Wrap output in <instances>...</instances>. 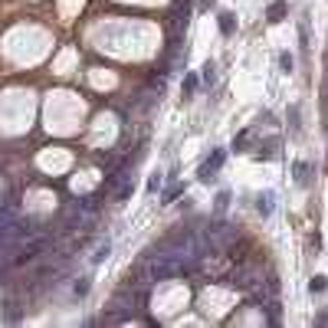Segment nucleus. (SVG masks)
<instances>
[{"instance_id": "f257e3e1", "label": "nucleus", "mask_w": 328, "mask_h": 328, "mask_svg": "<svg viewBox=\"0 0 328 328\" xmlns=\"http://www.w3.org/2000/svg\"><path fill=\"white\" fill-rule=\"evenodd\" d=\"M187 13H190V0H174V7H171V33H180V26L187 23Z\"/></svg>"}, {"instance_id": "f03ea898", "label": "nucleus", "mask_w": 328, "mask_h": 328, "mask_svg": "<svg viewBox=\"0 0 328 328\" xmlns=\"http://www.w3.org/2000/svg\"><path fill=\"white\" fill-rule=\"evenodd\" d=\"M220 164H223V151H213V158L200 167V180H210V177H213V171H217Z\"/></svg>"}, {"instance_id": "7ed1b4c3", "label": "nucleus", "mask_w": 328, "mask_h": 328, "mask_svg": "<svg viewBox=\"0 0 328 328\" xmlns=\"http://www.w3.org/2000/svg\"><path fill=\"white\" fill-rule=\"evenodd\" d=\"M266 16H269V23H279L282 16H286V3H282V0H276V3H269V10H266Z\"/></svg>"}, {"instance_id": "20e7f679", "label": "nucleus", "mask_w": 328, "mask_h": 328, "mask_svg": "<svg viewBox=\"0 0 328 328\" xmlns=\"http://www.w3.org/2000/svg\"><path fill=\"white\" fill-rule=\"evenodd\" d=\"M233 30H236L233 13H220V33H223V36H233Z\"/></svg>"}, {"instance_id": "39448f33", "label": "nucleus", "mask_w": 328, "mask_h": 328, "mask_svg": "<svg viewBox=\"0 0 328 328\" xmlns=\"http://www.w3.org/2000/svg\"><path fill=\"white\" fill-rule=\"evenodd\" d=\"M109 250H112V243H109V240H102V243H99V246H95V253H92V263H95V266H99V263H102V259L109 256Z\"/></svg>"}, {"instance_id": "423d86ee", "label": "nucleus", "mask_w": 328, "mask_h": 328, "mask_svg": "<svg viewBox=\"0 0 328 328\" xmlns=\"http://www.w3.org/2000/svg\"><path fill=\"white\" fill-rule=\"evenodd\" d=\"M296 180H299V184H305V180H309V164H302V161L296 164Z\"/></svg>"}, {"instance_id": "0eeeda50", "label": "nucleus", "mask_w": 328, "mask_h": 328, "mask_svg": "<svg viewBox=\"0 0 328 328\" xmlns=\"http://www.w3.org/2000/svg\"><path fill=\"white\" fill-rule=\"evenodd\" d=\"M269 200H273V197L266 194V197H259V203H256V207H259V213H263V217H269V210H273V203H269Z\"/></svg>"}, {"instance_id": "6e6552de", "label": "nucleus", "mask_w": 328, "mask_h": 328, "mask_svg": "<svg viewBox=\"0 0 328 328\" xmlns=\"http://www.w3.org/2000/svg\"><path fill=\"white\" fill-rule=\"evenodd\" d=\"M213 69H217L213 63H207V66H203V82H207V86H213V79H217V72H213Z\"/></svg>"}, {"instance_id": "1a4fd4ad", "label": "nucleus", "mask_w": 328, "mask_h": 328, "mask_svg": "<svg viewBox=\"0 0 328 328\" xmlns=\"http://www.w3.org/2000/svg\"><path fill=\"white\" fill-rule=\"evenodd\" d=\"M197 89V76H184V95H190Z\"/></svg>"}, {"instance_id": "9d476101", "label": "nucleus", "mask_w": 328, "mask_h": 328, "mask_svg": "<svg viewBox=\"0 0 328 328\" xmlns=\"http://www.w3.org/2000/svg\"><path fill=\"white\" fill-rule=\"evenodd\" d=\"M309 289H312V292H322V289H325V276H315V279L309 282Z\"/></svg>"}, {"instance_id": "9b49d317", "label": "nucleus", "mask_w": 328, "mask_h": 328, "mask_svg": "<svg viewBox=\"0 0 328 328\" xmlns=\"http://www.w3.org/2000/svg\"><path fill=\"white\" fill-rule=\"evenodd\" d=\"M279 63H282V72H292V56H289V53H282Z\"/></svg>"}, {"instance_id": "f8f14e48", "label": "nucleus", "mask_w": 328, "mask_h": 328, "mask_svg": "<svg viewBox=\"0 0 328 328\" xmlns=\"http://www.w3.org/2000/svg\"><path fill=\"white\" fill-rule=\"evenodd\" d=\"M86 292H89V279H79L76 282V296H86Z\"/></svg>"}, {"instance_id": "ddd939ff", "label": "nucleus", "mask_w": 328, "mask_h": 328, "mask_svg": "<svg viewBox=\"0 0 328 328\" xmlns=\"http://www.w3.org/2000/svg\"><path fill=\"white\" fill-rule=\"evenodd\" d=\"M158 187H161V174H155V177H151V180H148V190H151V194H155V190H158Z\"/></svg>"}, {"instance_id": "4468645a", "label": "nucleus", "mask_w": 328, "mask_h": 328, "mask_svg": "<svg viewBox=\"0 0 328 328\" xmlns=\"http://www.w3.org/2000/svg\"><path fill=\"white\" fill-rule=\"evenodd\" d=\"M180 194V187H171V190H167V194H164V203H171L174 200V197H177Z\"/></svg>"}, {"instance_id": "2eb2a0df", "label": "nucleus", "mask_w": 328, "mask_h": 328, "mask_svg": "<svg viewBox=\"0 0 328 328\" xmlns=\"http://www.w3.org/2000/svg\"><path fill=\"white\" fill-rule=\"evenodd\" d=\"M213 7V0H200V10H210Z\"/></svg>"}]
</instances>
